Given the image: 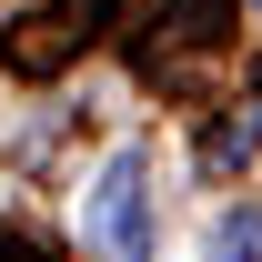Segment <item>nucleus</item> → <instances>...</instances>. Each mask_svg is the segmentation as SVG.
Segmentation results:
<instances>
[{
  "label": "nucleus",
  "instance_id": "7ed1b4c3",
  "mask_svg": "<svg viewBox=\"0 0 262 262\" xmlns=\"http://www.w3.org/2000/svg\"><path fill=\"white\" fill-rule=\"evenodd\" d=\"M212 262H262V212H222L212 222Z\"/></svg>",
  "mask_w": 262,
  "mask_h": 262
},
{
  "label": "nucleus",
  "instance_id": "f257e3e1",
  "mask_svg": "<svg viewBox=\"0 0 262 262\" xmlns=\"http://www.w3.org/2000/svg\"><path fill=\"white\" fill-rule=\"evenodd\" d=\"M151 151L141 141H121L111 162H101V182H91V242L111 262H151Z\"/></svg>",
  "mask_w": 262,
  "mask_h": 262
},
{
  "label": "nucleus",
  "instance_id": "20e7f679",
  "mask_svg": "<svg viewBox=\"0 0 262 262\" xmlns=\"http://www.w3.org/2000/svg\"><path fill=\"white\" fill-rule=\"evenodd\" d=\"M252 151H262V101L242 111V121H222V131H212V171H222V162H252Z\"/></svg>",
  "mask_w": 262,
  "mask_h": 262
},
{
  "label": "nucleus",
  "instance_id": "39448f33",
  "mask_svg": "<svg viewBox=\"0 0 262 262\" xmlns=\"http://www.w3.org/2000/svg\"><path fill=\"white\" fill-rule=\"evenodd\" d=\"M252 10H262V0H252Z\"/></svg>",
  "mask_w": 262,
  "mask_h": 262
},
{
  "label": "nucleus",
  "instance_id": "f03ea898",
  "mask_svg": "<svg viewBox=\"0 0 262 262\" xmlns=\"http://www.w3.org/2000/svg\"><path fill=\"white\" fill-rule=\"evenodd\" d=\"M222 20V0H141V40L162 31V40H202Z\"/></svg>",
  "mask_w": 262,
  "mask_h": 262
}]
</instances>
